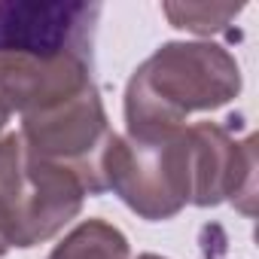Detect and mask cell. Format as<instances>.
<instances>
[{"instance_id":"obj_1","label":"cell","mask_w":259,"mask_h":259,"mask_svg":"<svg viewBox=\"0 0 259 259\" xmlns=\"http://www.w3.org/2000/svg\"><path fill=\"white\" fill-rule=\"evenodd\" d=\"M101 4L0 0V104L31 116L85 89Z\"/></svg>"},{"instance_id":"obj_2","label":"cell","mask_w":259,"mask_h":259,"mask_svg":"<svg viewBox=\"0 0 259 259\" xmlns=\"http://www.w3.org/2000/svg\"><path fill=\"white\" fill-rule=\"evenodd\" d=\"M241 64L210 40L162 43L125 85V125L177 128L195 113H213L241 95Z\"/></svg>"},{"instance_id":"obj_3","label":"cell","mask_w":259,"mask_h":259,"mask_svg":"<svg viewBox=\"0 0 259 259\" xmlns=\"http://www.w3.org/2000/svg\"><path fill=\"white\" fill-rule=\"evenodd\" d=\"M107 192L141 220L162 223L192 204L195 165L189 125L135 128L116 135L107 156Z\"/></svg>"},{"instance_id":"obj_4","label":"cell","mask_w":259,"mask_h":259,"mask_svg":"<svg viewBox=\"0 0 259 259\" xmlns=\"http://www.w3.org/2000/svg\"><path fill=\"white\" fill-rule=\"evenodd\" d=\"M82 201L76 177L34 156L19 132L0 138V238L10 247L55 238L82 210Z\"/></svg>"},{"instance_id":"obj_5","label":"cell","mask_w":259,"mask_h":259,"mask_svg":"<svg viewBox=\"0 0 259 259\" xmlns=\"http://www.w3.org/2000/svg\"><path fill=\"white\" fill-rule=\"evenodd\" d=\"M19 135L34 156L73 174L85 195L107 192L104 171L116 132L107 119L104 98L95 82L58 104L22 116Z\"/></svg>"},{"instance_id":"obj_6","label":"cell","mask_w":259,"mask_h":259,"mask_svg":"<svg viewBox=\"0 0 259 259\" xmlns=\"http://www.w3.org/2000/svg\"><path fill=\"white\" fill-rule=\"evenodd\" d=\"M192 165L195 207H217L232 201L244 217H253L256 198V141L253 135L238 138L232 119L220 122H192Z\"/></svg>"},{"instance_id":"obj_7","label":"cell","mask_w":259,"mask_h":259,"mask_svg":"<svg viewBox=\"0 0 259 259\" xmlns=\"http://www.w3.org/2000/svg\"><path fill=\"white\" fill-rule=\"evenodd\" d=\"M46 259H132L128 238L107 220H82Z\"/></svg>"},{"instance_id":"obj_8","label":"cell","mask_w":259,"mask_h":259,"mask_svg":"<svg viewBox=\"0 0 259 259\" xmlns=\"http://www.w3.org/2000/svg\"><path fill=\"white\" fill-rule=\"evenodd\" d=\"M165 19L189 34L198 37H213V34H226L232 28V22L244 13V7H232V4H162Z\"/></svg>"},{"instance_id":"obj_9","label":"cell","mask_w":259,"mask_h":259,"mask_svg":"<svg viewBox=\"0 0 259 259\" xmlns=\"http://www.w3.org/2000/svg\"><path fill=\"white\" fill-rule=\"evenodd\" d=\"M7 122H10V110L0 104V138H4V128H7Z\"/></svg>"},{"instance_id":"obj_10","label":"cell","mask_w":259,"mask_h":259,"mask_svg":"<svg viewBox=\"0 0 259 259\" xmlns=\"http://www.w3.org/2000/svg\"><path fill=\"white\" fill-rule=\"evenodd\" d=\"M138 259H165V256H159V253H141Z\"/></svg>"},{"instance_id":"obj_11","label":"cell","mask_w":259,"mask_h":259,"mask_svg":"<svg viewBox=\"0 0 259 259\" xmlns=\"http://www.w3.org/2000/svg\"><path fill=\"white\" fill-rule=\"evenodd\" d=\"M7 250H10V244H7V241H4V238H0V256H4V253H7Z\"/></svg>"}]
</instances>
